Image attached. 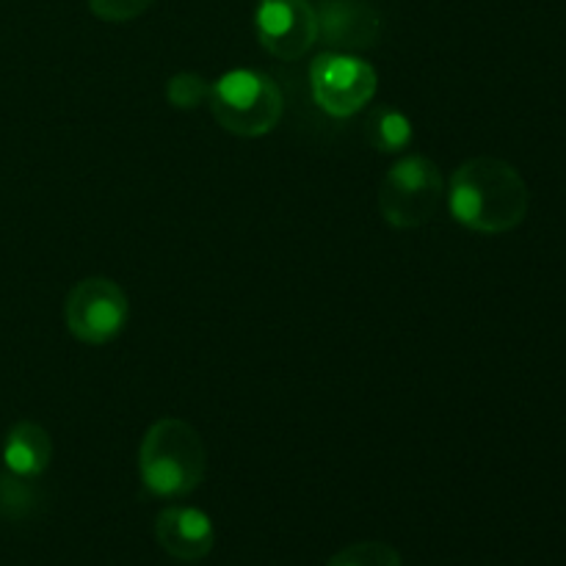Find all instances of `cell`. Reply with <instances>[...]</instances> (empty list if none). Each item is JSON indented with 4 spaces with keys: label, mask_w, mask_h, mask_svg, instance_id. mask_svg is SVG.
<instances>
[{
    "label": "cell",
    "mask_w": 566,
    "mask_h": 566,
    "mask_svg": "<svg viewBox=\"0 0 566 566\" xmlns=\"http://www.w3.org/2000/svg\"><path fill=\"white\" fill-rule=\"evenodd\" d=\"M531 193L509 160L479 155L459 166L448 186V208L462 227L484 235L514 230L528 216Z\"/></svg>",
    "instance_id": "1"
},
{
    "label": "cell",
    "mask_w": 566,
    "mask_h": 566,
    "mask_svg": "<svg viewBox=\"0 0 566 566\" xmlns=\"http://www.w3.org/2000/svg\"><path fill=\"white\" fill-rule=\"evenodd\" d=\"M208 470L202 437L180 418H160L144 434L138 448V473L144 490L155 497H186L199 490Z\"/></svg>",
    "instance_id": "2"
},
{
    "label": "cell",
    "mask_w": 566,
    "mask_h": 566,
    "mask_svg": "<svg viewBox=\"0 0 566 566\" xmlns=\"http://www.w3.org/2000/svg\"><path fill=\"white\" fill-rule=\"evenodd\" d=\"M210 111L227 133L258 138L274 130L285 111L274 77L258 70H230L210 83Z\"/></svg>",
    "instance_id": "3"
},
{
    "label": "cell",
    "mask_w": 566,
    "mask_h": 566,
    "mask_svg": "<svg viewBox=\"0 0 566 566\" xmlns=\"http://www.w3.org/2000/svg\"><path fill=\"white\" fill-rule=\"evenodd\" d=\"M446 197L440 166L426 155H407L387 169L379 188V210L396 230L429 224Z\"/></svg>",
    "instance_id": "4"
},
{
    "label": "cell",
    "mask_w": 566,
    "mask_h": 566,
    "mask_svg": "<svg viewBox=\"0 0 566 566\" xmlns=\"http://www.w3.org/2000/svg\"><path fill=\"white\" fill-rule=\"evenodd\" d=\"M66 329L86 346H105L125 332L130 321V298L119 282L108 276L81 280L66 296Z\"/></svg>",
    "instance_id": "5"
},
{
    "label": "cell",
    "mask_w": 566,
    "mask_h": 566,
    "mask_svg": "<svg viewBox=\"0 0 566 566\" xmlns=\"http://www.w3.org/2000/svg\"><path fill=\"white\" fill-rule=\"evenodd\" d=\"M379 75L365 59L352 53H321L310 66V88L326 114L354 116L374 99Z\"/></svg>",
    "instance_id": "6"
},
{
    "label": "cell",
    "mask_w": 566,
    "mask_h": 566,
    "mask_svg": "<svg viewBox=\"0 0 566 566\" xmlns=\"http://www.w3.org/2000/svg\"><path fill=\"white\" fill-rule=\"evenodd\" d=\"M254 31L274 59H302L318 42L315 6L310 0H260L254 11Z\"/></svg>",
    "instance_id": "7"
},
{
    "label": "cell",
    "mask_w": 566,
    "mask_h": 566,
    "mask_svg": "<svg viewBox=\"0 0 566 566\" xmlns=\"http://www.w3.org/2000/svg\"><path fill=\"white\" fill-rule=\"evenodd\" d=\"M318 39L332 53H357L381 39V14L370 0H318Z\"/></svg>",
    "instance_id": "8"
},
{
    "label": "cell",
    "mask_w": 566,
    "mask_h": 566,
    "mask_svg": "<svg viewBox=\"0 0 566 566\" xmlns=\"http://www.w3.org/2000/svg\"><path fill=\"white\" fill-rule=\"evenodd\" d=\"M155 539L177 562H202L216 545L213 520L193 506H169L155 520Z\"/></svg>",
    "instance_id": "9"
},
{
    "label": "cell",
    "mask_w": 566,
    "mask_h": 566,
    "mask_svg": "<svg viewBox=\"0 0 566 566\" xmlns=\"http://www.w3.org/2000/svg\"><path fill=\"white\" fill-rule=\"evenodd\" d=\"M53 459V440L48 429L33 420H20L9 429L3 440V464L11 475L39 479Z\"/></svg>",
    "instance_id": "10"
},
{
    "label": "cell",
    "mask_w": 566,
    "mask_h": 566,
    "mask_svg": "<svg viewBox=\"0 0 566 566\" xmlns=\"http://www.w3.org/2000/svg\"><path fill=\"white\" fill-rule=\"evenodd\" d=\"M365 136H368L370 147L376 153L390 155L407 149L412 144L415 130L412 122H409V116L403 111L392 108V105H376L370 111L368 122H365Z\"/></svg>",
    "instance_id": "11"
},
{
    "label": "cell",
    "mask_w": 566,
    "mask_h": 566,
    "mask_svg": "<svg viewBox=\"0 0 566 566\" xmlns=\"http://www.w3.org/2000/svg\"><path fill=\"white\" fill-rule=\"evenodd\" d=\"M326 566H403L401 553L387 542H357L343 547Z\"/></svg>",
    "instance_id": "12"
},
{
    "label": "cell",
    "mask_w": 566,
    "mask_h": 566,
    "mask_svg": "<svg viewBox=\"0 0 566 566\" xmlns=\"http://www.w3.org/2000/svg\"><path fill=\"white\" fill-rule=\"evenodd\" d=\"M208 97L210 83L202 75H197V72H177L166 83V99L180 111L199 108L202 103H208Z\"/></svg>",
    "instance_id": "13"
},
{
    "label": "cell",
    "mask_w": 566,
    "mask_h": 566,
    "mask_svg": "<svg viewBox=\"0 0 566 566\" xmlns=\"http://www.w3.org/2000/svg\"><path fill=\"white\" fill-rule=\"evenodd\" d=\"M155 0H88L94 17L105 22H127L142 17Z\"/></svg>",
    "instance_id": "14"
},
{
    "label": "cell",
    "mask_w": 566,
    "mask_h": 566,
    "mask_svg": "<svg viewBox=\"0 0 566 566\" xmlns=\"http://www.w3.org/2000/svg\"><path fill=\"white\" fill-rule=\"evenodd\" d=\"M22 481L28 479H20V475H6V479H0V512L9 514V517H20V514H25L28 503L33 501L31 497V490H28Z\"/></svg>",
    "instance_id": "15"
}]
</instances>
